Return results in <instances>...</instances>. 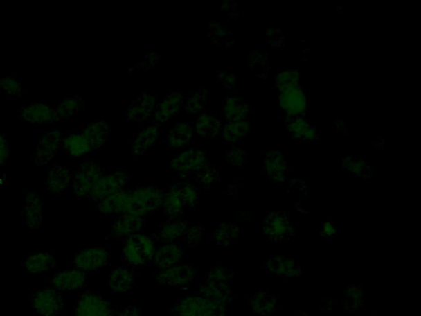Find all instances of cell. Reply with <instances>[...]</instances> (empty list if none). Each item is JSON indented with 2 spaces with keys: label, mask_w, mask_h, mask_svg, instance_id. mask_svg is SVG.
<instances>
[{
  "label": "cell",
  "mask_w": 421,
  "mask_h": 316,
  "mask_svg": "<svg viewBox=\"0 0 421 316\" xmlns=\"http://www.w3.org/2000/svg\"><path fill=\"white\" fill-rule=\"evenodd\" d=\"M164 195L154 188H141L129 191L120 190L98 202L104 215L127 214L143 217L162 207Z\"/></svg>",
  "instance_id": "cell-1"
},
{
  "label": "cell",
  "mask_w": 421,
  "mask_h": 316,
  "mask_svg": "<svg viewBox=\"0 0 421 316\" xmlns=\"http://www.w3.org/2000/svg\"><path fill=\"white\" fill-rule=\"evenodd\" d=\"M108 134L107 123L94 122L87 125L80 133L71 134L63 139L62 146L69 156L83 157L102 146Z\"/></svg>",
  "instance_id": "cell-2"
},
{
  "label": "cell",
  "mask_w": 421,
  "mask_h": 316,
  "mask_svg": "<svg viewBox=\"0 0 421 316\" xmlns=\"http://www.w3.org/2000/svg\"><path fill=\"white\" fill-rule=\"evenodd\" d=\"M155 252L154 237L140 234L127 237L122 248L124 261L134 267H142L152 261Z\"/></svg>",
  "instance_id": "cell-3"
},
{
  "label": "cell",
  "mask_w": 421,
  "mask_h": 316,
  "mask_svg": "<svg viewBox=\"0 0 421 316\" xmlns=\"http://www.w3.org/2000/svg\"><path fill=\"white\" fill-rule=\"evenodd\" d=\"M174 316H225L226 306L203 296H186L173 307Z\"/></svg>",
  "instance_id": "cell-4"
},
{
  "label": "cell",
  "mask_w": 421,
  "mask_h": 316,
  "mask_svg": "<svg viewBox=\"0 0 421 316\" xmlns=\"http://www.w3.org/2000/svg\"><path fill=\"white\" fill-rule=\"evenodd\" d=\"M102 175V170L94 162H84L72 179L74 194L78 198L89 199L96 184Z\"/></svg>",
  "instance_id": "cell-5"
},
{
  "label": "cell",
  "mask_w": 421,
  "mask_h": 316,
  "mask_svg": "<svg viewBox=\"0 0 421 316\" xmlns=\"http://www.w3.org/2000/svg\"><path fill=\"white\" fill-rule=\"evenodd\" d=\"M32 305L42 316H57L63 313L64 301L60 292L54 288H45L33 294Z\"/></svg>",
  "instance_id": "cell-6"
},
{
  "label": "cell",
  "mask_w": 421,
  "mask_h": 316,
  "mask_svg": "<svg viewBox=\"0 0 421 316\" xmlns=\"http://www.w3.org/2000/svg\"><path fill=\"white\" fill-rule=\"evenodd\" d=\"M114 310L107 300L99 294L83 293L77 303L74 316H113Z\"/></svg>",
  "instance_id": "cell-7"
},
{
  "label": "cell",
  "mask_w": 421,
  "mask_h": 316,
  "mask_svg": "<svg viewBox=\"0 0 421 316\" xmlns=\"http://www.w3.org/2000/svg\"><path fill=\"white\" fill-rule=\"evenodd\" d=\"M280 107L287 117L303 116L308 107V98L301 86L279 91Z\"/></svg>",
  "instance_id": "cell-8"
},
{
  "label": "cell",
  "mask_w": 421,
  "mask_h": 316,
  "mask_svg": "<svg viewBox=\"0 0 421 316\" xmlns=\"http://www.w3.org/2000/svg\"><path fill=\"white\" fill-rule=\"evenodd\" d=\"M111 256L104 248H90L78 252L73 258V265L83 272H95L107 267Z\"/></svg>",
  "instance_id": "cell-9"
},
{
  "label": "cell",
  "mask_w": 421,
  "mask_h": 316,
  "mask_svg": "<svg viewBox=\"0 0 421 316\" xmlns=\"http://www.w3.org/2000/svg\"><path fill=\"white\" fill-rule=\"evenodd\" d=\"M196 270L188 265H177L162 270L157 274L156 281L170 287L186 288L195 279Z\"/></svg>",
  "instance_id": "cell-10"
},
{
  "label": "cell",
  "mask_w": 421,
  "mask_h": 316,
  "mask_svg": "<svg viewBox=\"0 0 421 316\" xmlns=\"http://www.w3.org/2000/svg\"><path fill=\"white\" fill-rule=\"evenodd\" d=\"M128 182L129 177L124 173L103 174L87 200L98 203L105 198L122 190Z\"/></svg>",
  "instance_id": "cell-11"
},
{
  "label": "cell",
  "mask_w": 421,
  "mask_h": 316,
  "mask_svg": "<svg viewBox=\"0 0 421 316\" xmlns=\"http://www.w3.org/2000/svg\"><path fill=\"white\" fill-rule=\"evenodd\" d=\"M208 166V158L200 149L190 148L171 161V166L183 174L199 173Z\"/></svg>",
  "instance_id": "cell-12"
},
{
  "label": "cell",
  "mask_w": 421,
  "mask_h": 316,
  "mask_svg": "<svg viewBox=\"0 0 421 316\" xmlns=\"http://www.w3.org/2000/svg\"><path fill=\"white\" fill-rule=\"evenodd\" d=\"M62 141L63 138L59 131L48 132L43 134L33 155L35 164L38 166L49 164L58 152Z\"/></svg>",
  "instance_id": "cell-13"
},
{
  "label": "cell",
  "mask_w": 421,
  "mask_h": 316,
  "mask_svg": "<svg viewBox=\"0 0 421 316\" xmlns=\"http://www.w3.org/2000/svg\"><path fill=\"white\" fill-rule=\"evenodd\" d=\"M263 231L270 240L284 241L292 236L294 230L287 217L280 213H271L265 218Z\"/></svg>",
  "instance_id": "cell-14"
},
{
  "label": "cell",
  "mask_w": 421,
  "mask_h": 316,
  "mask_svg": "<svg viewBox=\"0 0 421 316\" xmlns=\"http://www.w3.org/2000/svg\"><path fill=\"white\" fill-rule=\"evenodd\" d=\"M87 274L80 270H67L54 276L52 288L58 292H69L85 287Z\"/></svg>",
  "instance_id": "cell-15"
},
{
  "label": "cell",
  "mask_w": 421,
  "mask_h": 316,
  "mask_svg": "<svg viewBox=\"0 0 421 316\" xmlns=\"http://www.w3.org/2000/svg\"><path fill=\"white\" fill-rule=\"evenodd\" d=\"M145 221L143 218L134 215L123 214L112 223L111 234L116 239L138 234L142 231Z\"/></svg>",
  "instance_id": "cell-16"
},
{
  "label": "cell",
  "mask_w": 421,
  "mask_h": 316,
  "mask_svg": "<svg viewBox=\"0 0 421 316\" xmlns=\"http://www.w3.org/2000/svg\"><path fill=\"white\" fill-rule=\"evenodd\" d=\"M183 257V247L177 243H165L156 249L153 261L161 270L179 265Z\"/></svg>",
  "instance_id": "cell-17"
},
{
  "label": "cell",
  "mask_w": 421,
  "mask_h": 316,
  "mask_svg": "<svg viewBox=\"0 0 421 316\" xmlns=\"http://www.w3.org/2000/svg\"><path fill=\"white\" fill-rule=\"evenodd\" d=\"M19 114L21 120L33 124H43V123L58 121L55 109L50 105L42 103L21 108Z\"/></svg>",
  "instance_id": "cell-18"
},
{
  "label": "cell",
  "mask_w": 421,
  "mask_h": 316,
  "mask_svg": "<svg viewBox=\"0 0 421 316\" xmlns=\"http://www.w3.org/2000/svg\"><path fill=\"white\" fill-rule=\"evenodd\" d=\"M164 213L170 218H179L183 213L184 204L181 194V184H175L169 188L162 203Z\"/></svg>",
  "instance_id": "cell-19"
},
{
  "label": "cell",
  "mask_w": 421,
  "mask_h": 316,
  "mask_svg": "<svg viewBox=\"0 0 421 316\" xmlns=\"http://www.w3.org/2000/svg\"><path fill=\"white\" fill-rule=\"evenodd\" d=\"M266 173L276 182H283L286 179L287 162L284 153L279 151H269L265 160Z\"/></svg>",
  "instance_id": "cell-20"
},
{
  "label": "cell",
  "mask_w": 421,
  "mask_h": 316,
  "mask_svg": "<svg viewBox=\"0 0 421 316\" xmlns=\"http://www.w3.org/2000/svg\"><path fill=\"white\" fill-rule=\"evenodd\" d=\"M23 214L30 229H38L42 223V203L39 197L33 193L26 197Z\"/></svg>",
  "instance_id": "cell-21"
},
{
  "label": "cell",
  "mask_w": 421,
  "mask_h": 316,
  "mask_svg": "<svg viewBox=\"0 0 421 316\" xmlns=\"http://www.w3.org/2000/svg\"><path fill=\"white\" fill-rule=\"evenodd\" d=\"M72 175L66 166H55L47 175L46 186L55 194H62L72 184Z\"/></svg>",
  "instance_id": "cell-22"
},
{
  "label": "cell",
  "mask_w": 421,
  "mask_h": 316,
  "mask_svg": "<svg viewBox=\"0 0 421 316\" xmlns=\"http://www.w3.org/2000/svg\"><path fill=\"white\" fill-rule=\"evenodd\" d=\"M188 227V223L186 221L181 220V218H170L161 226L156 234V238L163 244L175 243L184 236Z\"/></svg>",
  "instance_id": "cell-23"
},
{
  "label": "cell",
  "mask_w": 421,
  "mask_h": 316,
  "mask_svg": "<svg viewBox=\"0 0 421 316\" xmlns=\"http://www.w3.org/2000/svg\"><path fill=\"white\" fill-rule=\"evenodd\" d=\"M55 265L54 256L49 253H34L26 257L23 263L24 269L29 274H42L51 271Z\"/></svg>",
  "instance_id": "cell-24"
},
{
  "label": "cell",
  "mask_w": 421,
  "mask_h": 316,
  "mask_svg": "<svg viewBox=\"0 0 421 316\" xmlns=\"http://www.w3.org/2000/svg\"><path fill=\"white\" fill-rule=\"evenodd\" d=\"M286 122L287 128L294 139L304 141L316 139V130L304 116L287 117Z\"/></svg>",
  "instance_id": "cell-25"
},
{
  "label": "cell",
  "mask_w": 421,
  "mask_h": 316,
  "mask_svg": "<svg viewBox=\"0 0 421 316\" xmlns=\"http://www.w3.org/2000/svg\"><path fill=\"white\" fill-rule=\"evenodd\" d=\"M136 274L133 270L126 267H118L109 274V284L116 293H125L133 286Z\"/></svg>",
  "instance_id": "cell-26"
},
{
  "label": "cell",
  "mask_w": 421,
  "mask_h": 316,
  "mask_svg": "<svg viewBox=\"0 0 421 316\" xmlns=\"http://www.w3.org/2000/svg\"><path fill=\"white\" fill-rule=\"evenodd\" d=\"M156 107V98L150 95H143L131 104L128 109V118L131 121H143L150 116Z\"/></svg>",
  "instance_id": "cell-27"
},
{
  "label": "cell",
  "mask_w": 421,
  "mask_h": 316,
  "mask_svg": "<svg viewBox=\"0 0 421 316\" xmlns=\"http://www.w3.org/2000/svg\"><path fill=\"white\" fill-rule=\"evenodd\" d=\"M183 96L179 94H171L157 105L154 116L157 123L162 124L174 116L183 102Z\"/></svg>",
  "instance_id": "cell-28"
},
{
  "label": "cell",
  "mask_w": 421,
  "mask_h": 316,
  "mask_svg": "<svg viewBox=\"0 0 421 316\" xmlns=\"http://www.w3.org/2000/svg\"><path fill=\"white\" fill-rule=\"evenodd\" d=\"M200 295L222 305L231 300V291L227 283L207 282L201 287Z\"/></svg>",
  "instance_id": "cell-29"
},
{
  "label": "cell",
  "mask_w": 421,
  "mask_h": 316,
  "mask_svg": "<svg viewBox=\"0 0 421 316\" xmlns=\"http://www.w3.org/2000/svg\"><path fill=\"white\" fill-rule=\"evenodd\" d=\"M250 129L247 119L242 121H228L222 130V139L228 143L237 141L247 135Z\"/></svg>",
  "instance_id": "cell-30"
},
{
  "label": "cell",
  "mask_w": 421,
  "mask_h": 316,
  "mask_svg": "<svg viewBox=\"0 0 421 316\" xmlns=\"http://www.w3.org/2000/svg\"><path fill=\"white\" fill-rule=\"evenodd\" d=\"M267 265H269L271 273L285 276V278H292L301 273L300 267H297L289 258L276 257L269 261Z\"/></svg>",
  "instance_id": "cell-31"
},
{
  "label": "cell",
  "mask_w": 421,
  "mask_h": 316,
  "mask_svg": "<svg viewBox=\"0 0 421 316\" xmlns=\"http://www.w3.org/2000/svg\"><path fill=\"white\" fill-rule=\"evenodd\" d=\"M158 136L156 126L149 127L143 130L138 137L134 140L133 152L135 155H142L149 148L155 143Z\"/></svg>",
  "instance_id": "cell-32"
},
{
  "label": "cell",
  "mask_w": 421,
  "mask_h": 316,
  "mask_svg": "<svg viewBox=\"0 0 421 316\" xmlns=\"http://www.w3.org/2000/svg\"><path fill=\"white\" fill-rule=\"evenodd\" d=\"M249 114V107L241 103L235 96L228 98L224 108L223 115L228 121H242L247 119Z\"/></svg>",
  "instance_id": "cell-33"
},
{
  "label": "cell",
  "mask_w": 421,
  "mask_h": 316,
  "mask_svg": "<svg viewBox=\"0 0 421 316\" xmlns=\"http://www.w3.org/2000/svg\"><path fill=\"white\" fill-rule=\"evenodd\" d=\"M222 131V123L218 119L210 115L201 116L195 126L196 134L203 137H215Z\"/></svg>",
  "instance_id": "cell-34"
},
{
  "label": "cell",
  "mask_w": 421,
  "mask_h": 316,
  "mask_svg": "<svg viewBox=\"0 0 421 316\" xmlns=\"http://www.w3.org/2000/svg\"><path fill=\"white\" fill-rule=\"evenodd\" d=\"M240 228L234 224L222 223L214 234V240L223 247H229L239 236Z\"/></svg>",
  "instance_id": "cell-35"
},
{
  "label": "cell",
  "mask_w": 421,
  "mask_h": 316,
  "mask_svg": "<svg viewBox=\"0 0 421 316\" xmlns=\"http://www.w3.org/2000/svg\"><path fill=\"white\" fill-rule=\"evenodd\" d=\"M192 130L187 123L175 127L169 135V143L174 148H182L190 143Z\"/></svg>",
  "instance_id": "cell-36"
},
{
  "label": "cell",
  "mask_w": 421,
  "mask_h": 316,
  "mask_svg": "<svg viewBox=\"0 0 421 316\" xmlns=\"http://www.w3.org/2000/svg\"><path fill=\"white\" fill-rule=\"evenodd\" d=\"M300 73L296 69H283L275 78V86L278 91L300 86Z\"/></svg>",
  "instance_id": "cell-37"
},
{
  "label": "cell",
  "mask_w": 421,
  "mask_h": 316,
  "mask_svg": "<svg viewBox=\"0 0 421 316\" xmlns=\"http://www.w3.org/2000/svg\"><path fill=\"white\" fill-rule=\"evenodd\" d=\"M82 103V99L76 96H69V98L61 100L56 108H55L58 121L60 119L73 115L74 112H76L81 108Z\"/></svg>",
  "instance_id": "cell-38"
},
{
  "label": "cell",
  "mask_w": 421,
  "mask_h": 316,
  "mask_svg": "<svg viewBox=\"0 0 421 316\" xmlns=\"http://www.w3.org/2000/svg\"><path fill=\"white\" fill-rule=\"evenodd\" d=\"M344 166L346 168L358 177H368L371 173L370 164L365 161L357 159V158L346 157L344 159Z\"/></svg>",
  "instance_id": "cell-39"
},
{
  "label": "cell",
  "mask_w": 421,
  "mask_h": 316,
  "mask_svg": "<svg viewBox=\"0 0 421 316\" xmlns=\"http://www.w3.org/2000/svg\"><path fill=\"white\" fill-rule=\"evenodd\" d=\"M233 276V272L226 267H213L208 272L206 279L208 283H227Z\"/></svg>",
  "instance_id": "cell-40"
},
{
  "label": "cell",
  "mask_w": 421,
  "mask_h": 316,
  "mask_svg": "<svg viewBox=\"0 0 421 316\" xmlns=\"http://www.w3.org/2000/svg\"><path fill=\"white\" fill-rule=\"evenodd\" d=\"M274 303L271 301L270 297H267L265 292H258L253 294L250 298V305L253 309L258 313L273 308Z\"/></svg>",
  "instance_id": "cell-41"
},
{
  "label": "cell",
  "mask_w": 421,
  "mask_h": 316,
  "mask_svg": "<svg viewBox=\"0 0 421 316\" xmlns=\"http://www.w3.org/2000/svg\"><path fill=\"white\" fill-rule=\"evenodd\" d=\"M181 194L186 206L192 208L199 203V192L191 184H181Z\"/></svg>",
  "instance_id": "cell-42"
},
{
  "label": "cell",
  "mask_w": 421,
  "mask_h": 316,
  "mask_svg": "<svg viewBox=\"0 0 421 316\" xmlns=\"http://www.w3.org/2000/svg\"><path fill=\"white\" fill-rule=\"evenodd\" d=\"M0 87L7 94L20 96L23 94V89L17 79L13 77H6L0 78Z\"/></svg>",
  "instance_id": "cell-43"
},
{
  "label": "cell",
  "mask_w": 421,
  "mask_h": 316,
  "mask_svg": "<svg viewBox=\"0 0 421 316\" xmlns=\"http://www.w3.org/2000/svg\"><path fill=\"white\" fill-rule=\"evenodd\" d=\"M218 174L216 170L209 168L208 166L199 171L197 175V181L201 186L208 188L217 181Z\"/></svg>",
  "instance_id": "cell-44"
},
{
  "label": "cell",
  "mask_w": 421,
  "mask_h": 316,
  "mask_svg": "<svg viewBox=\"0 0 421 316\" xmlns=\"http://www.w3.org/2000/svg\"><path fill=\"white\" fill-rule=\"evenodd\" d=\"M184 241L190 247L199 245L204 236V229L200 225L188 227L184 234Z\"/></svg>",
  "instance_id": "cell-45"
},
{
  "label": "cell",
  "mask_w": 421,
  "mask_h": 316,
  "mask_svg": "<svg viewBox=\"0 0 421 316\" xmlns=\"http://www.w3.org/2000/svg\"><path fill=\"white\" fill-rule=\"evenodd\" d=\"M206 99H207V92L203 91L192 95L190 98L187 99V109L192 113L199 112L204 107Z\"/></svg>",
  "instance_id": "cell-46"
},
{
  "label": "cell",
  "mask_w": 421,
  "mask_h": 316,
  "mask_svg": "<svg viewBox=\"0 0 421 316\" xmlns=\"http://www.w3.org/2000/svg\"><path fill=\"white\" fill-rule=\"evenodd\" d=\"M244 152L240 148H233L228 155V160L237 166H242L244 164Z\"/></svg>",
  "instance_id": "cell-47"
},
{
  "label": "cell",
  "mask_w": 421,
  "mask_h": 316,
  "mask_svg": "<svg viewBox=\"0 0 421 316\" xmlns=\"http://www.w3.org/2000/svg\"><path fill=\"white\" fill-rule=\"evenodd\" d=\"M10 156V148L6 138L2 134H0V168L4 164V162Z\"/></svg>",
  "instance_id": "cell-48"
},
{
  "label": "cell",
  "mask_w": 421,
  "mask_h": 316,
  "mask_svg": "<svg viewBox=\"0 0 421 316\" xmlns=\"http://www.w3.org/2000/svg\"><path fill=\"white\" fill-rule=\"evenodd\" d=\"M116 316H142V309L139 306H127L118 311Z\"/></svg>",
  "instance_id": "cell-49"
},
{
  "label": "cell",
  "mask_w": 421,
  "mask_h": 316,
  "mask_svg": "<svg viewBox=\"0 0 421 316\" xmlns=\"http://www.w3.org/2000/svg\"><path fill=\"white\" fill-rule=\"evenodd\" d=\"M323 231L324 234H327L328 236H332L336 234V229L331 223H325L323 227Z\"/></svg>",
  "instance_id": "cell-50"
}]
</instances>
